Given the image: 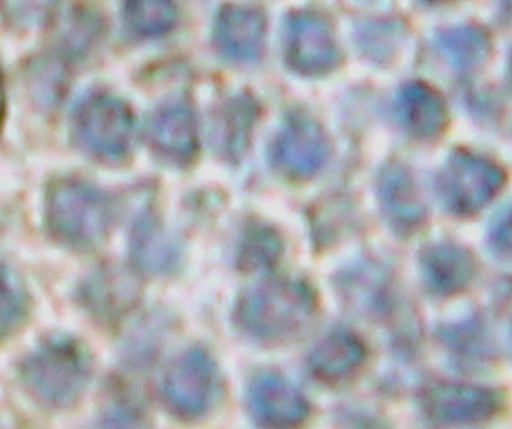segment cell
Instances as JSON below:
<instances>
[{
  "label": "cell",
  "instance_id": "6da1fadb",
  "mask_svg": "<svg viewBox=\"0 0 512 429\" xmlns=\"http://www.w3.org/2000/svg\"><path fill=\"white\" fill-rule=\"evenodd\" d=\"M318 312L314 289L305 281L276 278L246 288L233 318L247 336L269 344L294 341L312 326Z\"/></svg>",
  "mask_w": 512,
  "mask_h": 429
},
{
  "label": "cell",
  "instance_id": "7a4b0ae2",
  "mask_svg": "<svg viewBox=\"0 0 512 429\" xmlns=\"http://www.w3.org/2000/svg\"><path fill=\"white\" fill-rule=\"evenodd\" d=\"M92 361L78 339L55 333L43 338L26 355L19 376L26 392L52 409L73 406L90 381Z\"/></svg>",
  "mask_w": 512,
  "mask_h": 429
},
{
  "label": "cell",
  "instance_id": "3957f363",
  "mask_svg": "<svg viewBox=\"0 0 512 429\" xmlns=\"http://www.w3.org/2000/svg\"><path fill=\"white\" fill-rule=\"evenodd\" d=\"M45 219L50 233L60 242L89 249L106 237L112 220L108 198L78 179L53 182L46 195Z\"/></svg>",
  "mask_w": 512,
  "mask_h": 429
},
{
  "label": "cell",
  "instance_id": "277c9868",
  "mask_svg": "<svg viewBox=\"0 0 512 429\" xmlns=\"http://www.w3.org/2000/svg\"><path fill=\"white\" fill-rule=\"evenodd\" d=\"M72 134L78 146L104 161L124 158L134 138V118L119 98L106 93L90 94L75 107Z\"/></svg>",
  "mask_w": 512,
  "mask_h": 429
},
{
  "label": "cell",
  "instance_id": "5b68a950",
  "mask_svg": "<svg viewBox=\"0 0 512 429\" xmlns=\"http://www.w3.org/2000/svg\"><path fill=\"white\" fill-rule=\"evenodd\" d=\"M219 391V375L211 355L201 347L181 352L166 368L160 383L165 406L186 419L205 414Z\"/></svg>",
  "mask_w": 512,
  "mask_h": 429
},
{
  "label": "cell",
  "instance_id": "8992f818",
  "mask_svg": "<svg viewBox=\"0 0 512 429\" xmlns=\"http://www.w3.org/2000/svg\"><path fill=\"white\" fill-rule=\"evenodd\" d=\"M503 173L494 164L468 153H456L445 166L438 184L446 208L470 215L485 206L501 189Z\"/></svg>",
  "mask_w": 512,
  "mask_h": 429
},
{
  "label": "cell",
  "instance_id": "52a82bcc",
  "mask_svg": "<svg viewBox=\"0 0 512 429\" xmlns=\"http://www.w3.org/2000/svg\"><path fill=\"white\" fill-rule=\"evenodd\" d=\"M425 415L439 424H474L488 420L501 409L502 395L472 384L439 382L423 389Z\"/></svg>",
  "mask_w": 512,
  "mask_h": 429
},
{
  "label": "cell",
  "instance_id": "ba28073f",
  "mask_svg": "<svg viewBox=\"0 0 512 429\" xmlns=\"http://www.w3.org/2000/svg\"><path fill=\"white\" fill-rule=\"evenodd\" d=\"M246 404L260 426L288 428L301 424L308 415V403L299 389L275 372H261L249 382Z\"/></svg>",
  "mask_w": 512,
  "mask_h": 429
},
{
  "label": "cell",
  "instance_id": "9c48e42d",
  "mask_svg": "<svg viewBox=\"0 0 512 429\" xmlns=\"http://www.w3.org/2000/svg\"><path fill=\"white\" fill-rule=\"evenodd\" d=\"M327 154V141L322 130L312 119L300 114L287 119L271 147L273 164L294 178L308 177L317 172Z\"/></svg>",
  "mask_w": 512,
  "mask_h": 429
},
{
  "label": "cell",
  "instance_id": "30bf717a",
  "mask_svg": "<svg viewBox=\"0 0 512 429\" xmlns=\"http://www.w3.org/2000/svg\"><path fill=\"white\" fill-rule=\"evenodd\" d=\"M286 60L303 75H320L337 61V48L329 24L312 13L290 18L286 37Z\"/></svg>",
  "mask_w": 512,
  "mask_h": 429
},
{
  "label": "cell",
  "instance_id": "8fae6325",
  "mask_svg": "<svg viewBox=\"0 0 512 429\" xmlns=\"http://www.w3.org/2000/svg\"><path fill=\"white\" fill-rule=\"evenodd\" d=\"M147 139L153 152L172 164H185L196 154L198 129L190 107L169 102L157 108L147 124Z\"/></svg>",
  "mask_w": 512,
  "mask_h": 429
},
{
  "label": "cell",
  "instance_id": "7c38bea8",
  "mask_svg": "<svg viewBox=\"0 0 512 429\" xmlns=\"http://www.w3.org/2000/svg\"><path fill=\"white\" fill-rule=\"evenodd\" d=\"M368 357L366 345L354 332L334 330L322 338L308 356V369L321 383L338 385L354 378Z\"/></svg>",
  "mask_w": 512,
  "mask_h": 429
},
{
  "label": "cell",
  "instance_id": "4fadbf2b",
  "mask_svg": "<svg viewBox=\"0 0 512 429\" xmlns=\"http://www.w3.org/2000/svg\"><path fill=\"white\" fill-rule=\"evenodd\" d=\"M139 294L140 286L132 275L121 270L102 269L82 282L78 296L95 319L112 322L133 309Z\"/></svg>",
  "mask_w": 512,
  "mask_h": 429
},
{
  "label": "cell",
  "instance_id": "5bb4252c",
  "mask_svg": "<svg viewBox=\"0 0 512 429\" xmlns=\"http://www.w3.org/2000/svg\"><path fill=\"white\" fill-rule=\"evenodd\" d=\"M129 254L138 270L150 275H168L180 264L181 245L157 219L142 215L132 227Z\"/></svg>",
  "mask_w": 512,
  "mask_h": 429
},
{
  "label": "cell",
  "instance_id": "9a60e30c",
  "mask_svg": "<svg viewBox=\"0 0 512 429\" xmlns=\"http://www.w3.org/2000/svg\"><path fill=\"white\" fill-rule=\"evenodd\" d=\"M337 287L352 307L373 318L396 320L404 308L384 271L364 265L344 272Z\"/></svg>",
  "mask_w": 512,
  "mask_h": 429
},
{
  "label": "cell",
  "instance_id": "2e32d148",
  "mask_svg": "<svg viewBox=\"0 0 512 429\" xmlns=\"http://www.w3.org/2000/svg\"><path fill=\"white\" fill-rule=\"evenodd\" d=\"M265 18L253 8L238 5L224 7L215 24V41L229 59L250 62L257 59L263 48Z\"/></svg>",
  "mask_w": 512,
  "mask_h": 429
},
{
  "label": "cell",
  "instance_id": "e0dca14e",
  "mask_svg": "<svg viewBox=\"0 0 512 429\" xmlns=\"http://www.w3.org/2000/svg\"><path fill=\"white\" fill-rule=\"evenodd\" d=\"M420 269L426 286L433 293L451 296L469 286L476 274V263L464 248L438 244L422 253Z\"/></svg>",
  "mask_w": 512,
  "mask_h": 429
},
{
  "label": "cell",
  "instance_id": "ac0fdd59",
  "mask_svg": "<svg viewBox=\"0 0 512 429\" xmlns=\"http://www.w3.org/2000/svg\"><path fill=\"white\" fill-rule=\"evenodd\" d=\"M380 203L387 222L397 232H411L423 222V203L409 175L401 169H388L384 173Z\"/></svg>",
  "mask_w": 512,
  "mask_h": 429
},
{
  "label": "cell",
  "instance_id": "d6986e66",
  "mask_svg": "<svg viewBox=\"0 0 512 429\" xmlns=\"http://www.w3.org/2000/svg\"><path fill=\"white\" fill-rule=\"evenodd\" d=\"M398 113L408 131L431 137L445 126L447 110L440 94L424 83L406 85L398 98Z\"/></svg>",
  "mask_w": 512,
  "mask_h": 429
},
{
  "label": "cell",
  "instance_id": "ffe728a7",
  "mask_svg": "<svg viewBox=\"0 0 512 429\" xmlns=\"http://www.w3.org/2000/svg\"><path fill=\"white\" fill-rule=\"evenodd\" d=\"M282 248V241L275 230L265 225H253L241 238L237 264L244 272H265L278 262Z\"/></svg>",
  "mask_w": 512,
  "mask_h": 429
},
{
  "label": "cell",
  "instance_id": "44dd1931",
  "mask_svg": "<svg viewBox=\"0 0 512 429\" xmlns=\"http://www.w3.org/2000/svg\"><path fill=\"white\" fill-rule=\"evenodd\" d=\"M124 16L135 33L156 37L174 25L176 7L173 0H124Z\"/></svg>",
  "mask_w": 512,
  "mask_h": 429
},
{
  "label": "cell",
  "instance_id": "7402d4cb",
  "mask_svg": "<svg viewBox=\"0 0 512 429\" xmlns=\"http://www.w3.org/2000/svg\"><path fill=\"white\" fill-rule=\"evenodd\" d=\"M440 47L457 65L470 66L481 61L489 47L487 35L475 27H463L444 33Z\"/></svg>",
  "mask_w": 512,
  "mask_h": 429
},
{
  "label": "cell",
  "instance_id": "603a6c76",
  "mask_svg": "<svg viewBox=\"0 0 512 429\" xmlns=\"http://www.w3.org/2000/svg\"><path fill=\"white\" fill-rule=\"evenodd\" d=\"M28 312L27 294L16 276L2 269L1 281V334L10 335L18 328Z\"/></svg>",
  "mask_w": 512,
  "mask_h": 429
},
{
  "label": "cell",
  "instance_id": "cb8c5ba5",
  "mask_svg": "<svg viewBox=\"0 0 512 429\" xmlns=\"http://www.w3.org/2000/svg\"><path fill=\"white\" fill-rule=\"evenodd\" d=\"M156 323L147 319L141 321L127 335L124 341V352L130 363H145L155 352L158 343L161 341V331L158 327L154 328Z\"/></svg>",
  "mask_w": 512,
  "mask_h": 429
},
{
  "label": "cell",
  "instance_id": "d4e9b609",
  "mask_svg": "<svg viewBox=\"0 0 512 429\" xmlns=\"http://www.w3.org/2000/svg\"><path fill=\"white\" fill-rule=\"evenodd\" d=\"M101 423L105 427H135L142 423L140 409L131 400L120 397L104 408Z\"/></svg>",
  "mask_w": 512,
  "mask_h": 429
},
{
  "label": "cell",
  "instance_id": "484cf974",
  "mask_svg": "<svg viewBox=\"0 0 512 429\" xmlns=\"http://www.w3.org/2000/svg\"><path fill=\"white\" fill-rule=\"evenodd\" d=\"M476 325L468 324L459 328H452L444 333L446 342L454 351L461 353L482 352L484 349L482 332Z\"/></svg>",
  "mask_w": 512,
  "mask_h": 429
},
{
  "label": "cell",
  "instance_id": "4316f807",
  "mask_svg": "<svg viewBox=\"0 0 512 429\" xmlns=\"http://www.w3.org/2000/svg\"><path fill=\"white\" fill-rule=\"evenodd\" d=\"M492 239L499 248L512 252V210L496 225Z\"/></svg>",
  "mask_w": 512,
  "mask_h": 429
},
{
  "label": "cell",
  "instance_id": "83f0119b",
  "mask_svg": "<svg viewBox=\"0 0 512 429\" xmlns=\"http://www.w3.org/2000/svg\"><path fill=\"white\" fill-rule=\"evenodd\" d=\"M507 7L512 11V0H505Z\"/></svg>",
  "mask_w": 512,
  "mask_h": 429
},
{
  "label": "cell",
  "instance_id": "f1b7e54d",
  "mask_svg": "<svg viewBox=\"0 0 512 429\" xmlns=\"http://www.w3.org/2000/svg\"><path fill=\"white\" fill-rule=\"evenodd\" d=\"M431 1H446V0H431Z\"/></svg>",
  "mask_w": 512,
  "mask_h": 429
}]
</instances>
